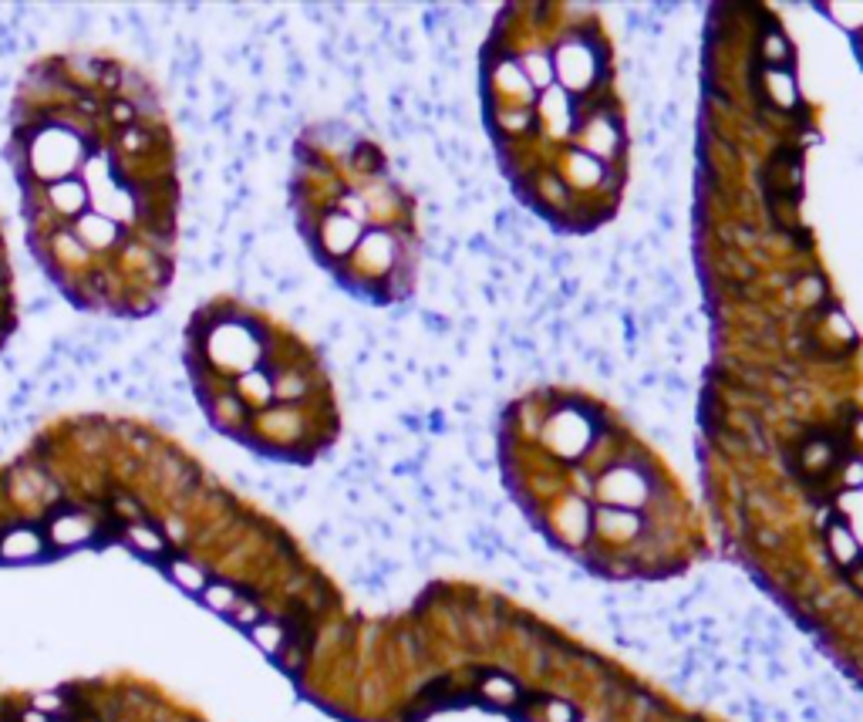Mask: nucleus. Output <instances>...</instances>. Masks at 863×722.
I'll return each instance as SVG.
<instances>
[{"instance_id":"1","label":"nucleus","mask_w":863,"mask_h":722,"mask_svg":"<svg viewBox=\"0 0 863 722\" xmlns=\"http://www.w3.org/2000/svg\"><path fill=\"white\" fill-rule=\"evenodd\" d=\"M601 490H604V500L617 503V507H634V503H641L644 496H648L641 476H634V469H614L611 476H604Z\"/></svg>"},{"instance_id":"6","label":"nucleus","mask_w":863,"mask_h":722,"mask_svg":"<svg viewBox=\"0 0 863 722\" xmlns=\"http://www.w3.org/2000/svg\"><path fill=\"white\" fill-rule=\"evenodd\" d=\"M169 571L176 574V581L183 584V588H189V591H203V574L196 571L193 564H183V561H176V564H169Z\"/></svg>"},{"instance_id":"9","label":"nucleus","mask_w":863,"mask_h":722,"mask_svg":"<svg viewBox=\"0 0 863 722\" xmlns=\"http://www.w3.org/2000/svg\"><path fill=\"white\" fill-rule=\"evenodd\" d=\"M843 483H847L850 490H860V486H863V459H853V463H847V469H843Z\"/></svg>"},{"instance_id":"7","label":"nucleus","mask_w":863,"mask_h":722,"mask_svg":"<svg viewBox=\"0 0 863 722\" xmlns=\"http://www.w3.org/2000/svg\"><path fill=\"white\" fill-rule=\"evenodd\" d=\"M547 722H577V712H574L570 702L550 699L547 702Z\"/></svg>"},{"instance_id":"5","label":"nucleus","mask_w":863,"mask_h":722,"mask_svg":"<svg viewBox=\"0 0 863 722\" xmlns=\"http://www.w3.org/2000/svg\"><path fill=\"white\" fill-rule=\"evenodd\" d=\"M762 51H766V61H772V65H779V71H786V65L793 61V51H789L786 38L779 31H769L766 41H762Z\"/></svg>"},{"instance_id":"2","label":"nucleus","mask_w":863,"mask_h":722,"mask_svg":"<svg viewBox=\"0 0 863 722\" xmlns=\"http://www.w3.org/2000/svg\"><path fill=\"white\" fill-rule=\"evenodd\" d=\"M826 550H830V557L837 561L840 567H850L863 561V547L857 544V537H853V530L843 523L840 517L833 523H826Z\"/></svg>"},{"instance_id":"3","label":"nucleus","mask_w":863,"mask_h":722,"mask_svg":"<svg viewBox=\"0 0 863 722\" xmlns=\"http://www.w3.org/2000/svg\"><path fill=\"white\" fill-rule=\"evenodd\" d=\"M597 530L611 540H631L641 530V517L631 510H597Z\"/></svg>"},{"instance_id":"4","label":"nucleus","mask_w":863,"mask_h":722,"mask_svg":"<svg viewBox=\"0 0 863 722\" xmlns=\"http://www.w3.org/2000/svg\"><path fill=\"white\" fill-rule=\"evenodd\" d=\"M479 696H483L486 702H493V706H513L516 699H520V689H516L513 679H506V675H486L483 685H479Z\"/></svg>"},{"instance_id":"8","label":"nucleus","mask_w":863,"mask_h":722,"mask_svg":"<svg viewBox=\"0 0 863 722\" xmlns=\"http://www.w3.org/2000/svg\"><path fill=\"white\" fill-rule=\"evenodd\" d=\"M132 540L145 550V554H152V550H159V547H162V537H159V534H152L149 527H135V530H132Z\"/></svg>"}]
</instances>
